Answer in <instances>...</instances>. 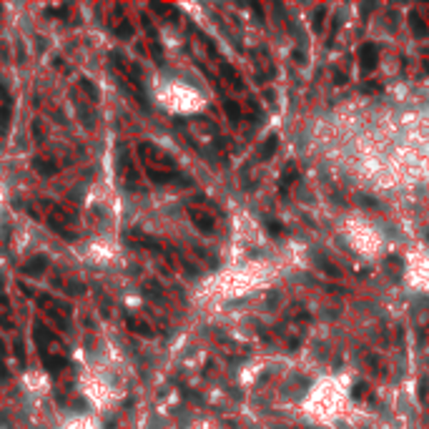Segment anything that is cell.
I'll return each mask as SVG.
<instances>
[{"label":"cell","instance_id":"obj_4","mask_svg":"<svg viewBox=\"0 0 429 429\" xmlns=\"http://www.w3.org/2000/svg\"><path fill=\"white\" fill-rule=\"evenodd\" d=\"M226 111L231 113V118H233V121L239 118V108H236V103H226Z\"/></svg>","mask_w":429,"mask_h":429},{"label":"cell","instance_id":"obj_1","mask_svg":"<svg viewBox=\"0 0 429 429\" xmlns=\"http://www.w3.org/2000/svg\"><path fill=\"white\" fill-rule=\"evenodd\" d=\"M359 58H361V68L364 71L374 68V63H376V45H361Z\"/></svg>","mask_w":429,"mask_h":429},{"label":"cell","instance_id":"obj_3","mask_svg":"<svg viewBox=\"0 0 429 429\" xmlns=\"http://www.w3.org/2000/svg\"><path fill=\"white\" fill-rule=\"evenodd\" d=\"M276 151V138H269V143H264V151H261V156H271Z\"/></svg>","mask_w":429,"mask_h":429},{"label":"cell","instance_id":"obj_2","mask_svg":"<svg viewBox=\"0 0 429 429\" xmlns=\"http://www.w3.org/2000/svg\"><path fill=\"white\" fill-rule=\"evenodd\" d=\"M412 25H414V30H417L419 35H424V33H427V25L422 23V18H419V15H412Z\"/></svg>","mask_w":429,"mask_h":429}]
</instances>
